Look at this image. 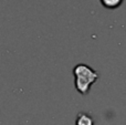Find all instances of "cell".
<instances>
[{"label": "cell", "instance_id": "2", "mask_svg": "<svg viewBox=\"0 0 126 125\" xmlns=\"http://www.w3.org/2000/svg\"><path fill=\"white\" fill-rule=\"evenodd\" d=\"M76 125H93V119L86 113H79L76 117Z\"/></svg>", "mask_w": 126, "mask_h": 125}, {"label": "cell", "instance_id": "1", "mask_svg": "<svg viewBox=\"0 0 126 125\" xmlns=\"http://www.w3.org/2000/svg\"><path fill=\"white\" fill-rule=\"evenodd\" d=\"M73 74L75 75V86L76 90L81 94H87L90 86L96 81L98 73L92 70L85 64H79L73 69Z\"/></svg>", "mask_w": 126, "mask_h": 125}, {"label": "cell", "instance_id": "3", "mask_svg": "<svg viewBox=\"0 0 126 125\" xmlns=\"http://www.w3.org/2000/svg\"><path fill=\"white\" fill-rule=\"evenodd\" d=\"M122 1L123 0H101L103 6L109 9H114V8H116V7H118L122 3Z\"/></svg>", "mask_w": 126, "mask_h": 125}]
</instances>
